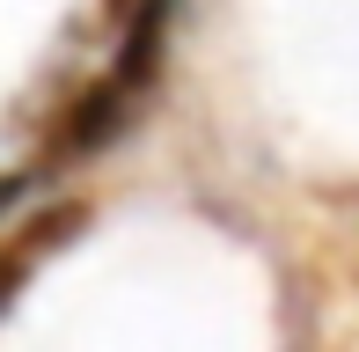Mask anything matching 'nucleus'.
<instances>
[{
  "label": "nucleus",
  "mask_w": 359,
  "mask_h": 352,
  "mask_svg": "<svg viewBox=\"0 0 359 352\" xmlns=\"http://www.w3.org/2000/svg\"><path fill=\"white\" fill-rule=\"evenodd\" d=\"M161 29H169V0H140L133 29H125V52H118V67H110L103 81H95V88L74 103L67 133H59V154L103 147V140H110V133H118V125L140 110L147 81H154V59H161Z\"/></svg>",
  "instance_id": "f257e3e1"
},
{
  "label": "nucleus",
  "mask_w": 359,
  "mask_h": 352,
  "mask_svg": "<svg viewBox=\"0 0 359 352\" xmlns=\"http://www.w3.org/2000/svg\"><path fill=\"white\" fill-rule=\"evenodd\" d=\"M81 235V205H52V213H37L15 243H0V301H15V286L29 279V264L52 257L59 243H74Z\"/></svg>",
  "instance_id": "f03ea898"
}]
</instances>
